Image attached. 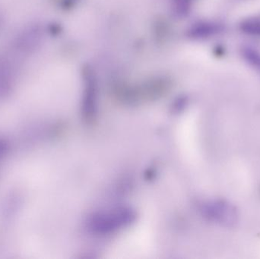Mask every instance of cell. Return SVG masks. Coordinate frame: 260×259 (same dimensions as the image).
<instances>
[{"label": "cell", "mask_w": 260, "mask_h": 259, "mask_svg": "<svg viewBox=\"0 0 260 259\" xmlns=\"http://www.w3.org/2000/svg\"><path fill=\"white\" fill-rule=\"evenodd\" d=\"M241 54L244 60L255 69L260 71V50L253 46H244Z\"/></svg>", "instance_id": "cell-1"}, {"label": "cell", "mask_w": 260, "mask_h": 259, "mask_svg": "<svg viewBox=\"0 0 260 259\" xmlns=\"http://www.w3.org/2000/svg\"><path fill=\"white\" fill-rule=\"evenodd\" d=\"M243 33L250 36H260V16H253L243 20L240 24Z\"/></svg>", "instance_id": "cell-2"}]
</instances>
